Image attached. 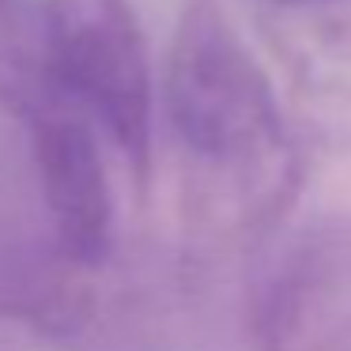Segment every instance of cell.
I'll list each match as a JSON object with an SVG mask.
<instances>
[{
    "mask_svg": "<svg viewBox=\"0 0 351 351\" xmlns=\"http://www.w3.org/2000/svg\"><path fill=\"white\" fill-rule=\"evenodd\" d=\"M162 117L189 230L250 242L283 219L302 185V152L268 72L219 0H185L167 53Z\"/></svg>",
    "mask_w": 351,
    "mask_h": 351,
    "instance_id": "obj_1",
    "label": "cell"
},
{
    "mask_svg": "<svg viewBox=\"0 0 351 351\" xmlns=\"http://www.w3.org/2000/svg\"><path fill=\"white\" fill-rule=\"evenodd\" d=\"M31 16L46 84L117 147L144 189L152 178L155 84L132 0H38Z\"/></svg>",
    "mask_w": 351,
    "mask_h": 351,
    "instance_id": "obj_2",
    "label": "cell"
},
{
    "mask_svg": "<svg viewBox=\"0 0 351 351\" xmlns=\"http://www.w3.org/2000/svg\"><path fill=\"white\" fill-rule=\"evenodd\" d=\"M261 351H351V215L291 234L250 291Z\"/></svg>",
    "mask_w": 351,
    "mask_h": 351,
    "instance_id": "obj_3",
    "label": "cell"
},
{
    "mask_svg": "<svg viewBox=\"0 0 351 351\" xmlns=\"http://www.w3.org/2000/svg\"><path fill=\"white\" fill-rule=\"evenodd\" d=\"M19 121L31 140L34 174L61 257L80 268L102 265L114 245V189L99 129L61 95L31 102Z\"/></svg>",
    "mask_w": 351,
    "mask_h": 351,
    "instance_id": "obj_4",
    "label": "cell"
},
{
    "mask_svg": "<svg viewBox=\"0 0 351 351\" xmlns=\"http://www.w3.org/2000/svg\"><path fill=\"white\" fill-rule=\"evenodd\" d=\"M276 12H328V8H348L351 0H261Z\"/></svg>",
    "mask_w": 351,
    "mask_h": 351,
    "instance_id": "obj_5",
    "label": "cell"
},
{
    "mask_svg": "<svg viewBox=\"0 0 351 351\" xmlns=\"http://www.w3.org/2000/svg\"><path fill=\"white\" fill-rule=\"evenodd\" d=\"M0 4H8V0H0Z\"/></svg>",
    "mask_w": 351,
    "mask_h": 351,
    "instance_id": "obj_6",
    "label": "cell"
}]
</instances>
